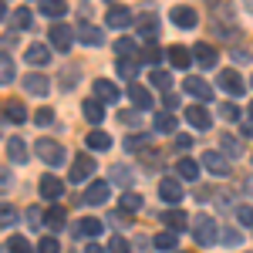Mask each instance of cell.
Listing matches in <instances>:
<instances>
[{
	"label": "cell",
	"instance_id": "ac0fdd59",
	"mask_svg": "<svg viewBox=\"0 0 253 253\" xmlns=\"http://www.w3.org/2000/svg\"><path fill=\"white\" fill-rule=\"evenodd\" d=\"M182 88H186L193 98H199V101H213V84H206L203 78H186Z\"/></svg>",
	"mask_w": 253,
	"mask_h": 253
},
{
	"label": "cell",
	"instance_id": "f5cc1de1",
	"mask_svg": "<svg viewBox=\"0 0 253 253\" xmlns=\"http://www.w3.org/2000/svg\"><path fill=\"white\" fill-rule=\"evenodd\" d=\"M10 186H14V175H10V169H3V166H0V193H7Z\"/></svg>",
	"mask_w": 253,
	"mask_h": 253
},
{
	"label": "cell",
	"instance_id": "ee69618b",
	"mask_svg": "<svg viewBox=\"0 0 253 253\" xmlns=\"http://www.w3.org/2000/svg\"><path fill=\"white\" fill-rule=\"evenodd\" d=\"M7 247H10V253H38L27 240H24V236H10V243H7Z\"/></svg>",
	"mask_w": 253,
	"mask_h": 253
},
{
	"label": "cell",
	"instance_id": "ffe728a7",
	"mask_svg": "<svg viewBox=\"0 0 253 253\" xmlns=\"http://www.w3.org/2000/svg\"><path fill=\"white\" fill-rule=\"evenodd\" d=\"M128 98H132V105L142 108V112L152 108V91H149L145 84H135V81H132V84H128Z\"/></svg>",
	"mask_w": 253,
	"mask_h": 253
},
{
	"label": "cell",
	"instance_id": "816d5d0a",
	"mask_svg": "<svg viewBox=\"0 0 253 253\" xmlns=\"http://www.w3.org/2000/svg\"><path fill=\"white\" fill-rule=\"evenodd\" d=\"M219 115L226 118V122H236V118H240V112H236L233 101H226V105H219Z\"/></svg>",
	"mask_w": 253,
	"mask_h": 253
},
{
	"label": "cell",
	"instance_id": "e0dca14e",
	"mask_svg": "<svg viewBox=\"0 0 253 253\" xmlns=\"http://www.w3.org/2000/svg\"><path fill=\"white\" fill-rule=\"evenodd\" d=\"M175 175H179V182H196V179H199V162L182 156L175 162Z\"/></svg>",
	"mask_w": 253,
	"mask_h": 253
},
{
	"label": "cell",
	"instance_id": "5b68a950",
	"mask_svg": "<svg viewBox=\"0 0 253 253\" xmlns=\"http://www.w3.org/2000/svg\"><path fill=\"white\" fill-rule=\"evenodd\" d=\"M216 84H219L226 95H233V98H240L243 91H247V84H243V78H240V75H236V68H226V71H219Z\"/></svg>",
	"mask_w": 253,
	"mask_h": 253
},
{
	"label": "cell",
	"instance_id": "3957f363",
	"mask_svg": "<svg viewBox=\"0 0 253 253\" xmlns=\"http://www.w3.org/2000/svg\"><path fill=\"white\" fill-rule=\"evenodd\" d=\"M105 24H108L112 31H125L128 24H135V14H132L128 7H122V3H112L108 14H105Z\"/></svg>",
	"mask_w": 253,
	"mask_h": 253
},
{
	"label": "cell",
	"instance_id": "681fc988",
	"mask_svg": "<svg viewBox=\"0 0 253 253\" xmlns=\"http://www.w3.org/2000/svg\"><path fill=\"white\" fill-rule=\"evenodd\" d=\"M38 253H61L58 240H54V236H44V240L38 243Z\"/></svg>",
	"mask_w": 253,
	"mask_h": 253
},
{
	"label": "cell",
	"instance_id": "d6986e66",
	"mask_svg": "<svg viewBox=\"0 0 253 253\" xmlns=\"http://www.w3.org/2000/svg\"><path fill=\"white\" fill-rule=\"evenodd\" d=\"M75 38H78L81 44H88V47H98V44L105 41V34H101V27H95V24H81L78 31H75Z\"/></svg>",
	"mask_w": 253,
	"mask_h": 253
},
{
	"label": "cell",
	"instance_id": "7402d4cb",
	"mask_svg": "<svg viewBox=\"0 0 253 253\" xmlns=\"http://www.w3.org/2000/svg\"><path fill=\"white\" fill-rule=\"evenodd\" d=\"M162 223H166V230H169V233H179V230H186V226H189V216L182 213V210H169V213H162Z\"/></svg>",
	"mask_w": 253,
	"mask_h": 253
},
{
	"label": "cell",
	"instance_id": "52a82bcc",
	"mask_svg": "<svg viewBox=\"0 0 253 253\" xmlns=\"http://www.w3.org/2000/svg\"><path fill=\"white\" fill-rule=\"evenodd\" d=\"M41 196H44L47 203H58L61 196H64V182H61L54 172H44L41 175Z\"/></svg>",
	"mask_w": 253,
	"mask_h": 253
},
{
	"label": "cell",
	"instance_id": "94428289",
	"mask_svg": "<svg viewBox=\"0 0 253 253\" xmlns=\"http://www.w3.org/2000/svg\"><path fill=\"white\" fill-rule=\"evenodd\" d=\"M250 84H253V81H250Z\"/></svg>",
	"mask_w": 253,
	"mask_h": 253
},
{
	"label": "cell",
	"instance_id": "f35d334b",
	"mask_svg": "<svg viewBox=\"0 0 253 253\" xmlns=\"http://www.w3.org/2000/svg\"><path fill=\"white\" fill-rule=\"evenodd\" d=\"M219 243H226V247H240V243H243V236H240V230L226 226V230H219Z\"/></svg>",
	"mask_w": 253,
	"mask_h": 253
},
{
	"label": "cell",
	"instance_id": "30bf717a",
	"mask_svg": "<svg viewBox=\"0 0 253 253\" xmlns=\"http://www.w3.org/2000/svg\"><path fill=\"white\" fill-rule=\"evenodd\" d=\"M118 98H122L118 84H112L108 78H98L95 81V101H101V105H115Z\"/></svg>",
	"mask_w": 253,
	"mask_h": 253
},
{
	"label": "cell",
	"instance_id": "8992f818",
	"mask_svg": "<svg viewBox=\"0 0 253 253\" xmlns=\"http://www.w3.org/2000/svg\"><path fill=\"white\" fill-rule=\"evenodd\" d=\"M47 41H51V47H54V51H68V47L75 44V31H71V27H64V24H54V27L47 31Z\"/></svg>",
	"mask_w": 253,
	"mask_h": 253
},
{
	"label": "cell",
	"instance_id": "f907efd6",
	"mask_svg": "<svg viewBox=\"0 0 253 253\" xmlns=\"http://www.w3.org/2000/svg\"><path fill=\"white\" fill-rule=\"evenodd\" d=\"M115 182H122V186H125V189H128V186H132V172H128V169H125V166H115Z\"/></svg>",
	"mask_w": 253,
	"mask_h": 253
},
{
	"label": "cell",
	"instance_id": "d6a6232c",
	"mask_svg": "<svg viewBox=\"0 0 253 253\" xmlns=\"http://www.w3.org/2000/svg\"><path fill=\"white\" fill-rule=\"evenodd\" d=\"M156 250H162V253H172L175 250V243H179V236L175 233H169V230H162V233H156Z\"/></svg>",
	"mask_w": 253,
	"mask_h": 253
},
{
	"label": "cell",
	"instance_id": "bcb514c9",
	"mask_svg": "<svg viewBox=\"0 0 253 253\" xmlns=\"http://www.w3.org/2000/svg\"><path fill=\"white\" fill-rule=\"evenodd\" d=\"M14 223H17V210L3 203V206H0V226H14Z\"/></svg>",
	"mask_w": 253,
	"mask_h": 253
},
{
	"label": "cell",
	"instance_id": "d4e9b609",
	"mask_svg": "<svg viewBox=\"0 0 253 253\" xmlns=\"http://www.w3.org/2000/svg\"><path fill=\"white\" fill-rule=\"evenodd\" d=\"M84 142H88V149H91V152H108V149H112V135H108V132H101V128L88 132Z\"/></svg>",
	"mask_w": 253,
	"mask_h": 253
},
{
	"label": "cell",
	"instance_id": "cb8c5ba5",
	"mask_svg": "<svg viewBox=\"0 0 253 253\" xmlns=\"http://www.w3.org/2000/svg\"><path fill=\"white\" fill-rule=\"evenodd\" d=\"M47 58H51V47H47V44H31V47L24 51V61L34 64V68H38V64H47Z\"/></svg>",
	"mask_w": 253,
	"mask_h": 253
},
{
	"label": "cell",
	"instance_id": "ab89813d",
	"mask_svg": "<svg viewBox=\"0 0 253 253\" xmlns=\"http://www.w3.org/2000/svg\"><path fill=\"white\" fill-rule=\"evenodd\" d=\"M240 152H243V145H240L233 135H223V156H226V159H236Z\"/></svg>",
	"mask_w": 253,
	"mask_h": 253
},
{
	"label": "cell",
	"instance_id": "b9f144b4",
	"mask_svg": "<svg viewBox=\"0 0 253 253\" xmlns=\"http://www.w3.org/2000/svg\"><path fill=\"white\" fill-rule=\"evenodd\" d=\"M152 84H156L159 91H169L172 88V75L169 71H152Z\"/></svg>",
	"mask_w": 253,
	"mask_h": 253
},
{
	"label": "cell",
	"instance_id": "7bdbcfd3",
	"mask_svg": "<svg viewBox=\"0 0 253 253\" xmlns=\"http://www.w3.org/2000/svg\"><path fill=\"white\" fill-rule=\"evenodd\" d=\"M236 223H240V226H253V206L240 203V206H236Z\"/></svg>",
	"mask_w": 253,
	"mask_h": 253
},
{
	"label": "cell",
	"instance_id": "91938a15",
	"mask_svg": "<svg viewBox=\"0 0 253 253\" xmlns=\"http://www.w3.org/2000/svg\"><path fill=\"white\" fill-rule=\"evenodd\" d=\"M250 10H253V3H250Z\"/></svg>",
	"mask_w": 253,
	"mask_h": 253
},
{
	"label": "cell",
	"instance_id": "60d3db41",
	"mask_svg": "<svg viewBox=\"0 0 253 253\" xmlns=\"http://www.w3.org/2000/svg\"><path fill=\"white\" fill-rule=\"evenodd\" d=\"M31 20H34V17H31V10H24V7H20V10H14V14H10V24H14V27H17V31H20V27H24V31H27V27H31Z\"/></svg>",
	"mask_w": 253,
	"mask_h": 253
},
{
	"label": "cell",
	"instance_id": "44dd1931",
	"mask_svg": "<svg viewBox=\"0 0 253 253\" xmlns=\"http://www.w3.org/2000/svg\"><path fill=\"white\" fill-rule=\"evenodd\" d=\"M24 91H27V95L44 98L47 91H51V81L44 78V75H27V78H24Z\"/></svg>",
	"mask_w": 253,
	"mask_h": 253
},
{
	"label": "cell",
	"instance_id": "6f0895ef",
	"mask_svg": "<svg viewBox=\"0 0 253 253\" xmlns=\"http://www.w3.org/2000/svg\"><path fill=\"white\" fill-rule=\"evenodd\" d=\"M7 17V3H0V20Z\"/></svg>",
	"mask_w": 253,
	"mask_h": 253
},
{
	"label": "cell",
	"instance_id": "f1b7e54d",
	"mask_svg": "<svg viewBox=\"0 0 253 253\" xmlns=\"http://www.w3.org/2000/svg\"><path fill=\"white\" fill-rule=\"evenodd\" d=\"M14 75H17V68H14V58L0 51V84H14Z\"/></svg>",
	"mask_w": 253,
	"mask_h": 253
},
{
	"label": "cell",
	"instance_id": "7a4b0ae2",
	"mask_svg": "<svg viewBox=\"0 0 253 253\" xmlns=\"http://www.w3.org/2000/svg\"><path fill=\"white\" fill-rule=\"evenodd\" d=\"M34 152H38L41 162H47L51 169H54V166H64V149H61L58 142H51V138H38Z\"/></svg>",
	"mask_w": 253,
	"mask_h": 253
},
{
	"label": "cell",
	"instance_id": "d590c367",
	"mask_svg": "<svg viewBox=\"0 0 253 253\" xmlns=\"http://www.w3.org/2000/svg\"><path fill=\"white\" fill-rule=\"evenodd\" d=\"M44 219H47V226H51V230H61V226L68 223V216H64V210H61V206H51Z\"/></svg>",
	"mask_w": 253,
	"mask_h": 253
},
{
	"label": "cell",
	"instance_id": "603a6c76",
	"mask_svg": "<svg viewBox=\"0 0 253 253\" xmlns=\"http://www.w3.org/2000/svg\"><path fill=\"white\" fill-rule=\"evenodd\" d=\"M38 10L44 14V17H51V20H61L64 14H68V3H64V0H41Z\"/></svg>",
	"mask_w": 253,
	"mask_h": 253
},
{
	"label": "cell",
	"instance_id": "277c9868",
	"mask_svg": "<svg viewBox=\"0 0 253 253\" xmlns=\"http://www.w3.org/2000/svg\"><path fill=\"white\" fill-rule=\"evenodd\" d=\"M182 182H179V179H172V175H166V179H162V182H159V199H162V203H169V206H179V203H182Z\"/></svg>",
	"mask_w": 253,
	"mask_h": 253
},
{
	"label": "cell",
	"instance_id": "db71d44e",
	"mask_svg": "<svg viewBox=\"0 0 253 253\" xmlns=\"http://www.w3.org/2000/svg\"><path fill=\"white\" fill-rule=\"evenodd\" d=\"M233 61H236V64H250V61H253V54L247 51V47H240V51H233Z\"/></svg>",
	"mask_w": 253,
	"mask_h": 253
},
{
	"label": "cell",
	"instance_id": "e575fe53",
	"mask_svg": "<svg viewBox=\"0 0 253 253\" xmlns=\"http://www.w3.org/2000/svg\"><path fill=\"white\" fill-rule=\"evenodd\" d=\"M135 210H142V196L138 193H122V213H135Z\"/></svg>",
	"mask_w": 253,
	"mask_h": 253
},
{
	"label": "cell",
	"instance_id": "4316f807",
	"mask_svg": "<svg viewBox=\"0 0 253 253\" xmlns=\"http://www.w3.org/2000/svg\"><path fill=\"white\" fill-rule=\"evenodd\" d=\"M81 112H84V118H88L91 125H98V122L105 118V105H101V101H95V98H88V101L81 105Z\"/></svg>",
	"mask_w": 253,
	"mask_h": 253
},
{
	"label": "cell",
	"instance_id": "6da1fadb",
	"mask_svg": "<svg viewBox=\"0 0 253 253\" xmlns=\"http://www.w3.org/2000/svg\"><path fill=\"white\" fill-rule=\"evenodd\" d=\"M193 233H196V243L199 247H213L216 240H219L216 219H210V216H193Z\"/></svg>",
	"mask_w": 253,
	"mask_h": 253
},
{
	"label": "cell",
	"instance_id": "8fae6325",
	"mask_svg": "<svg viewBox=\"0 0 253 253\" xmlns=\"http://www.w3.org/2000/svg\"><path fill=\"white\" fill-rule=\"evenodd\" d=\"M193 58H196V64H199V68H206V71L219 64V54H216V47H213V44H206V41L193 47Z\"/></svg>",
	"mask_w": 253,
	"mask_h": 253
},
{
	"label": "cell",
	"instance_id": "74e56055",
	"mask_svg": "<svg viewBox=\"0 0 253 253\" xmlns=\"http://www.w3.org/2000/svg\"><path fill=\"white\" fill-rule=\"evenodd\" d=\"M149 142H152L149 135H142V132H135V135H128V138H125V152H138V149H145Z\"/></svg>",
	"mask_w": 253,
	"mask_h": 253
},
{
	"label": "cell",
	"instance_id": "11a10c76",
	"mask_svg": "<svg viewBox=\"0 0 253 253\" xmlns=\"http://www.w3.org/2000/svg\"><path fill=\"white\" fill-rule=\"evenodd\" d=\"M189 145H193V138H189V135H179V138H175V149H182V152H186Z\"/></svg>",
	"mask_w": 253,
	"mask_h": 253
},
{
	"label": "cell",
	"instance_id": "836d02e7",
	"mask_svg": "<svg viewBox=\"0 0 253 253\" xmlns=\"http://www.w3.org/2000/svg\"><path fill=\"white\" fill-rule=\"evenodd\" d=\"M162 58H166V51H162L159 44H152V41H149V44L142 47V54H138V61H145V64H159Z\"/></svg>",
	"mask_w": 253,
	"mask_h": 253
},
{
	"label": "cell",
	"instance_id": "1f68e13d",
	"mask_svg": "<svg viewBox=\"0 0 253 253\" xmlns=\"http://www.w3.org/2000/svg\"><path fill=\"white\" fill-rule=\"evenodd\" d=\"M105 230V219H95V216H88V219H81L78 223V233L81 236H101Z\"/></svg>",
	"mask_w": 253,
	"mask_h": 253
},
{
	"label": "cell",
	"instance_id": "7dc6e473",
	"mask_svg": "<svg viewBox=\"0 0 253 253\" xmlns=\"http://www.w3.org/2000/svg\"><path fill=\"white\" fill-rule=\"evenodd\" d=\"M41 223H44L41 206H31V210H27V226H31V230H41Z\"/></svg>",
	"mask_w": 253,
	"mask_h": 253
},
{
	"label": "cell",
	"instance_id": "f546056e",
	"mask_svg": "<svg viewBox=\"0 0 253 253\" xmlns=\"http://www.w3.org/2000/svg\"><path fill=\"white\" fill-rule=\"evenodd\" d=\"M175 125H179V118H175L172 112H159L156 115V132H162V135H172Z\"/></svg>",
	"mask_w": 253,
	"mask_h": 253
},
{
	"label": "cell",
	"instance_id": "7c38bea8",
	"mask_svg": "<svg viewBox=\"0 0 253 253\" xmlns=\"http://www.w3.org/2000/svg\"><path fill=\"white\" fill-rule=\"evenodd\" d=\"M199 166H206L213 175H230V159L223 156V152H210V149H206V156H203Z\"/></svg>",
	"mask_w": 253,
	"mask_h": 253
},
{
	"label": "cell",
	"instance_id": "8d00e7d4",
	"mask_svg": "<svg viewBox=\"0 0 253 253\" xmlns=\"http://www.w3.org/2000/svg\"><path fill=\"white\" fill-rule=\"evenodd\" d=\"M115 68H118V75H122V78L128 81V84L135 81V75H138V61H118Z\"/></svg>",
	"mask_w": 253,
	"mask_h": 253
},
{
	"label": "cell",
	"instance_id": "484cf974",
	"mask_svg": "<svg viewBox=\"0 0 253 253\" xmlns=\"http://www.w3.org/2000/svg\"><path fill=\"white\" fill-rule=\"evenodd\" d=\"M7 156L14 166H24L27 162V145H24V138H7Z\"/></svg>",
	"mask_w": 253,
	"mask_h": 253
},
{
	"label": "cell",
	"instance_id": "c3c4849f",
	"mask_svg": "<svg viewBox=\"0 0 253 253\" xmlns=\"http://www.w3.org/2000/svg\"><path fill=\"white\" fill-rule=\"evenodd\" d=\"M51 122H54V112H51V108H38V112H34V125L44 128V125H51Z\"/></svg>",
	"mask_w": 253,
	"mask_h": 253
},
{
	"label": "cell",
	"instance_id": "9f6ffc18",
	"mask_svg": "<svg viewBox=\"0 0 253 253\" xmlns=\"http://www.w3.org/2000/svg\"><path fill=\"white\" fill-rule=\"evenodd\" d=\"M84 253H108V247H101V243H88V250Z\"/></svg>",
	"mask_w": 253,
	"mask_h": 253
},
{
	"label": "cell",
	"instance_id": "9a60e30c",
	"mask_svg": "<svg viewBox=\"0 0 253 253\" xmlns=\"http://www.w3.org/2000/svg\"><path fill=\"white\" fill-rule=\"evenodd\" d=\"M182 115H186V122H189L193 128H210V122H213V115H210L203 105H189V108H182Z\"/></svg>",
	"mask_w": 253,
	"mask_h": 253
},
{
	"label": "cell",
	"instance_id": "83f0119b",
	"mask_svg": "<svg viewBox=\"0 0 253 253\" xmlns=\"http://www.w3.org/2000/svg\"><path fill=\"white\" fill-rule=\"evenodd\" d=\"M115 54H118V61H125V54L138 61V54H142V51L135 47V41H132V38H118L115 41Z\"/></svg>",
	"mask_w": 253,
	"mask_h": 253
},
{
	"label": "cell",
	"instance_id": "f6af8a7d",
	"mask_svg": "<svg viewBox=\"0 0 253 253\" xmlns=\"http://www.w3.org/2000/svg\"><path fill=\"white\" fill-rule=\"evenodd\" d=\"M108 253H132V247H128L125 236H112L108 240Z\"/></svg>",
	"mask_w": 253,
	"mask_h": 253
},
{
	"label": "cell",
	"instance_id": "5bb4252c",
	"mask_svg": "<svg viewBox=\"0 0 253 253\" xmlns=\"http://www.w3.org/2000/svg\"><path fill=\"white\" fill-rule=\"evenodd\" d=\"M166 58H169L172 68H182V71H186V68L193 64V51L182 47V44H172V47H166Z\"/></svg>",
	"mask_w": 253,
	"mask_h": 253
},
{
	"label": "cell",
	"instance_id": "2e32d148",
	"mask_svg": "<svg viewBox=\"0 0 253 253\" xmlns=\"http://www.w3.org/2000/svg\"><path fill=\"white\" fill-rule=\"evenodd\" d=\"M169 17H172L175 27H186V31H193L196 24H199V14H196L193 7H172V14H169Z\"/></svg>",
	"mask_w": 253,
	"mask_h": 253
},
{
	"label": "cell",
	"instance_id": "9c48e42d",
	"mask_svg": "<svg viewBox=\"0 0 253 253\" xmlns=\"http://www.w3.org/2000/svg\"><path fill=\"white\" fill-rule=\"evenodd\" d=\"M91 172H95V159L91 156H78L75 166H71V172H68V179L78 186V182H84V179H91Z\"/></svg>",
	"mask_w": 253,
	"mask_h": 253
},
{
	"label": "cell",
	"instance_id": "4dcf8cb0",
	"mask_svg": "<svg viewBox=\"0 0 253 253\" xmlns=\"http://www.w3.org/2000/svg\"><path fill=\"white\" fill-rule=\"evenodd\" d=\"M3 112H7V122H14V125H24V122L31 118V115H27V108H24L20 101H7Z\"/></svg>",
	"mask_w": 253,
	"mask_h": 253
},
{
	"label": "cell",
	"instance_id": "680465c9",
	"mask_svg": "<svg viewBox=\"0 0 253 253\" xmlns=\"http://www.w3.org/2000/svg\"><path fill=\"white\" fill-rule=\"evenodd\" d=\"M250 118H253V105H250Z\"/></svg>",
	"mask_w": 253,
	"mask_h": 253
},
{
	"label": "cell",
	"instance_id": "4fadbf2b",
	"mask_svg": "<svg viewBox=\"0 0 253 253\" xmlns=\"http://www.w3.org/2000/svg\"><path fill=\"white\" fill-rule=\"evenodd\" d=\"M135 27H138V34L145 41H156V34H159V17L152 14V10H145V14H138L135 17Z\"/></svg>",
	"mask_w": 253,
	"mask_h": 253
},
{
	"label": "cell",
	"instance_id": "ba28073f",
	"mask_svg": "<svg viewBox=\"0 0 253 253\" xmlns=\"http://www.w3.org/2000/svg\"><path fill=\"white\" fill-rule=\"evenodd\" d=\"M108 196H112V182L95 179V182L88 186V193H84V203H88V206H101V203H108Z\"/></svg>",
	"mask_w": 253,
	"mask_h": 253
}]
</instances>
